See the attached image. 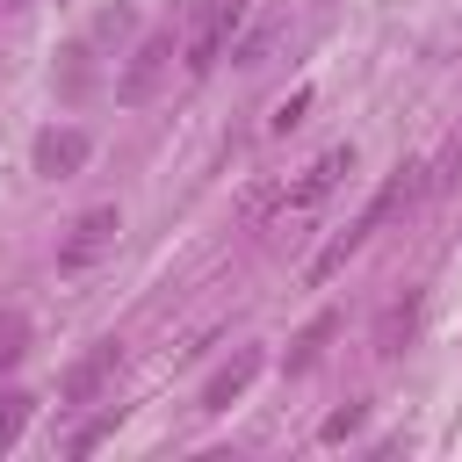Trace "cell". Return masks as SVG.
Here are the masks:
<instances>
[{"label": "cell", "instance_id": "cell-9", "mask_svg": "<svg viewBox=\"0 0 462 462\" xmlns=\"http://www.w3.org/2000/svg\"><path fill=\"white\" fill-rule=\"evenodd\" d=\"M419 332V296H404V303H390L383 310V325H375V354L390 361V354H404V339Z\"/></svg>", "mask_w": 462, "mask_h": 462}, {"label": "cell", "instance_id": "cell-1", "mask_svg": "<svg viewBox=\"0 0 462 462\" xmlns=\"http://www.w3.org/2000/svg\"><path fill=\"white\" fill-rule=\"evenodd\" d=\"M238 22H245V0H195L188 22H180V72H188V79H209V72L224 65Z\"/></svg>", "mask_w": 462, "mask_h": 462}, {"label": "cell", "instance_id": "cell-6", "mask_svg": "<svg viewBox=\"0 0 462 462\" xmlns=\"http://www.w3.org/2000/svg\"><path fill=\"white\" fill-rule=\"evenodd\" d=\"M346 173H354V144H332V152H318V159H310V166H303V173L282 188V209H318V202H325V195H332Z\"/></svg>", "mask_w": 462, "mask_h": 462}, {"label": "cell", "instance_id": "cell-5", "mask_svg": "<svg viewBox=\"0 0 462 462\" xmlns=\"http://www.w3.org/2000/svg\"><path fill=\"white\" fill-rule=\"evenodd\" d=\"M87 159H94V137H87L79 123H51V130L36 137V152H29V166H36L43 180H72Z\"/></svg>", "mask_w": 462, "mask_h": 462}, {"label": "cell", "instance_id": "cell-8", "mask_svg": "<svg viewBox=\"0 0 462 462\" xmlns=\"http://www.w3.org/2000/svg\"><path fill=\"white\" fill-rule=\"evenodd\" d=\"M108 375H116V339H94V346L65 368V404H94Z\"/></svg>", "mask_w": 462, "mask_h": 462}, {"label": "cell", "instance_id": "cell-11", "mask_svg": "<svg viewBox=\"0 0 462 462\" xmlns=\"http://www.w3.org/2000/svg\"><path fill=\"white\" fill-rule=\"evenodd\" d=\"M29 411H36V397L7 383V390H0V455H7L14 440H22V426H29Z\"/></svg>", "mask_w": 462, "mask_h": 462}, {"label": "cell", "instance_id": "cell-17", "mask_svg": "<svg viewBox=\"0 0 462 462\" xmlns=\"http://www.w3.org/2000/svg\"><path fill=\"white\" fill-rule=\"evenodd\" d=\"M7 7H14V14H22V7H36V0H7Z\"/></svg>", "mask_w": 462, "mask_h": 462}, {"label": "cell", "instance_id": "cell-4", "mask_svg": "<svg viewBox=\"0 0 462 462\" xmlns=\"http://www.w3.org/2000/svg\"><path fill=\"white\" fill-rule=\"evenodd\" d=\"M116 231H123V209H116V202L79 209V217H72V231L58 238V267H65V274H87V267L116 245Z\"/></svg>", "mask_w": 462, "mask_h": 462}, {"label": "cell", "instance_id": "cell-14", "mask_svg": "<svg viewBox=\"0 0 462 462\" xmlns=\"http://www.w3.org/2000/svg\"><path fill=\"white\" fill-rule=\"evenodd\" d=\"M22 339H29V318H22V310H7V318H0V368H14V361L29 354Z\"/></svg>", "mask_w": 462, "mask_h": 462}, {"label": "cell", "instance_id": "cell-3", "mask_svg": "<svg viewBox=\"0 0 462 462\" xmlns=\"http://www.w3.org/2000/svg\"><path fill=\"white\" fill-rule=\"evenodd\" d=\"M173 58H180V36H173V29H152V36L130 51V65L116 72V101H130V108H137V101H152V94L166 87Z\"/></svg>", "mask_w": 462, "mask_h": 462}, {"label": "cell", "instance_id": "cell-7", "mask_svg": "<svg viewBox=\"0 0 462 462\" xmlns=\"http://www.w3.org/2000/svg\"><path fill=\"white\" fill-rule=\"evenodd\" d=\"M260 368H267V354H260V346H238V354L202 383V397H195V404H202V411H231V404L253 390V375H260Z\"/></svg>", "mask_w": 462, "mask_h": 462}, {"label": "cell", "instance_id": "cell-16", "mask_svg": "<svg viewBox=\"0 0 462 462\" xmlns=\"http://www.w3.org/2000/svg\"><path fill=\"white\" fill-rule=\"evenodd\" d=\"M346 433H361V404H346V411H332V419L318 426V440H346Z\"/></svg>", "mask_w": 462, "mask_h": 462}, {"label": "cell", "instance_id": "cell-12", "mask_svg": "<svg viewBox=\"0 0 462 462\" xmlns=\"http://www.w3.org/2000/svg\"><path fill=\"white\" fill-rule=\"evenodd\" d=\"M282 36H289V22H282V14H274V22H260V29H253V36H245V43H238V51H231V58H238V65H267V51H274V43H282Z\"/></svg>", "mask_w": 462, "mask_h": 462}, {"label": "cell", "instance_id": "cell-10", "mask_svg": "<svg viewBox=\"0 0 462 462\" xmlns=\"http://www.w3.org/2000/svg\"><path fill=\"white\" fill-rule=\"evenodd\" d=\"M339 332V318L332 310H318L303 332H296V346H289V375H303V368H318V354H325V339Z\"/></svg>", "mask_w": 462, "mask_h": 462}, {"label": "cell", "instance_id": "cell-2", "mask_svg": "<svg viewBox=\"0 0 462 462\" xmlns=\"http://www.w3.org/2000/svg\"><path fill=\"white\" fill-rule=\"evenodd\" d=\"M411 173H419V166H404V173H397V180H390V188H383V195H375V202H368V209H361V217H354V224H346V231H339V238L318 253V267H310L318 282H325L332 267H346V253H361V245H368L383 224H390V209H404V202L419 195V180H411Z\"/></svg>", "mask_w": 462, "mask_h": 462}, {"label": "cell", "instance_id": "cell-15", "mask_svg": "<svg viewBox=\"0 0 462 462\" xmlns=\"http://www.w3.org/2000/svg\"><path fill=\"white\" fill-rule=\"evenodd\" d=\"M303 108H310V87H296V94H289V101H282L267 123H274V130H296V123H303Z\"/></svg>", "mask_w": 462, "mask_h": 462}, {"label": "cell", "instance_id": "cell-13", "mask_svg": "<svg viewBox=\"0 0 462 462\" xmlns=\"http://www.w3.org/2000/svg\"><path fill=\"white\" fill-rule=\"evenodd\" d=\"M87 79H94L87 43H72V51H65V65H58V94H65V101H79V94H87Z\"/></svg>", "mask_w": 462, "mask_h": 462}]
</instances>
